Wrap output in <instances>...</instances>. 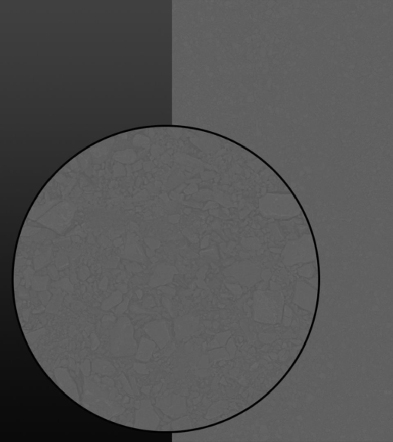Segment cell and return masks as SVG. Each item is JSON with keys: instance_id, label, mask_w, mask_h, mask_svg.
<instances>
[{"instance_id": "cell-1", "label": "cell", "mask_w": 393, "mask_h": 442, "mask_svg": "<svg viewBox=\"0 0 393 442\" xmlns=\"http://www.w3.org/2000/svg\"><path fill=\"white\" fill-rule=\"evenodd\" d=\"M107 385L95 381V379L85 378L84 401L85 406L94 413L109 418L122 413L123 408L112 400L114 397Z\"/></svg>"}, {"instance_id": "cell-2", "label": "cell", "mask_w": 393, "mask_h": 442, "mask_svg": "<svg viewBox=\"0 0 393 442\" xmlns=\"http://www.w3.org/2000/svg\"><path fill=\"white\" fill-rule=\"evenodd\" d=\"M134 334L131 321L127 316L119 318L111 332V354L115 357H126L135 354L137 341Z\"/></svg>"}, {"instance_id": "cell-3", "label": "cell", "mask_w": 393, "mask_h": 442, "mask_svg": "<svg viewBox=\"0 0 393 442\" xmlns=\"http://www.w3.org/2000/svg\"><path fill=\"white\" fill-rule=\"evenodd\" d=\"M159 418L154 412L153 407L150 401L144 399L141 401L139 409L135 413L134 427L142 430L152 431L156 428Z\"/></svg>"}, {"instance_id": "cell-4", "label": "cell", "mask_w": 393, "mask_h": 442, "mask_svg": "<svg viewBox=\"0 0 393 442\" xmlns=\"http://www.w3.org/2000/svg\"><path fill=\"white\" fill-rule=\"evenodd\" d=\"M54 375L56 383L59 385V387L76 403H80V396L78 394L76 384L75 383V381L69 375L67 369H63V368H58V369H55Z\"/></svg>"}, {"instance_id": "cell-5", "label": "cell", "mask_w": 393, "mask_h": 442, "mask_svg": "<svg viewBox=\"0 0 393 442\" xmlns=\"http://www.w3.org/2000/svg\"><path fill=\"white\" fill-rule=\"evenodd\" d=\"M155 347V345L153 341L143 337L140 341L139 347L136 352L135 359L141 361L142 363L148 362L152 357Z\"/></svg>"}, {"instance_id": "cell-6", "label": "cell", "mask_w": 393, "mask_h": 442, "mask_svg": "<svg viewBox=\"0 0 393 442\" xmlns=\"http://www.w3.org/2000/svg\"><path fill=\"white\" fill-rule=\"evenodd\" d=\"M91 369L95 374L104 375V376H112L116 372V369L109 361L102 359H95L91 363Z\"/></svg>"}, {"instance_id": "cell-7", "label": "cell", "mask_w": 393, "mask_h": 442, "mask_svg": "<svg viewBox=\"0 0 393 442\" xmlns=\"http://www.w3.org/2000/svg\"><path fill=\"white\" fill-rule=\"evenodd\" d=\"M163 325L159 322H151L144 327V330L149 337L155 341L159 347H162L163 344V332H162V326Z\"/></svg>"}, {"instance_id": "cell-8", "label": "cell", "mask_w": 393, "mask_h": 442, "mask_svg": "<svg viewBox=\"0 0 393 442\" xmlns=\"http://www.w3.org/2000/svg\"><path fill=\"white\" fill-rule=\"evenodd\" d=\"M80 369L85 377L90 376L91 371V363L88 359H85L83 363H81Z\"/></svg>"}, {"instance_id": "cell-9", "label": "cell", "mask_w": 393, "mask_h": 442, "mask_svg": "<svg viewBox=\"0 0 393 442\" xmlns=\"http://www.w3.org/2000/svg\"><path fill=\"white\" fill-rule=\"evenodd\" d=\"M120 378L121 381H122V385H123L124 389L126 391L128 394L131 395V396H133L134 393H133L132 388H131V385H129V382H128V379H127L126 377L125 376L124 374H122L119 377Z\"/></svg>"}, {"instance_id": "cell-10", "label": "cell", "mask_w": 393, "mask_h": 442, "mask_svg": "<svg viewBox=\"0 0 393 442\" xmlns=\"http://www.w3.org/2000/svg\"><path fill=\"white\" fill-rule=\"evenodd\" d=\"M134 369L136 371V372L141 374V375H147V374H149V371H148L147 368H146V366L144 363H134Z\"/></svg>"}, {"instance_id": "cell-11", "label": "cell", "mask_w": 393, "mask_h": 442, "mask_svg": "<svg viewBox=\"0 0 393 442\" xmlns=\"http://www.w3.org/2000/svg\"><path fill=\"white\" fill-rule=\"evenodd\" d=\"M91 350H96L100 346V340L94 333L91 334Z\"/></svg>"}, {"instance_id": "cell-12", "label": "cell", "mask_w": 393, "mask_h": 442, "mask_svg": "<svg viewBox=\"0 0 393 442\" xmlns=\"http://www.w3.org/2000/svg\"><path fill=\"white\" fill-rule=\"evenodd\" d=\"M44 332H45V330H44V329H42V330L40 331H35V332H32V333H29V335H27V336L31 337V342H32V341L36 340L37 338H38V337L40 336L41 335L44 334Z\"/></svg>"}, {"instance_id": "cell-13", "label": "cell", "mask_w": 393, "mask_h": 442, "mask_svg": "<svg viewBox=\"0 0 393 442\" xmlns=\"http://www.w3.org/2000/svg\"><path fill=\"white\" fill-rule=\"evenodd\" d=\"M102 383L105 384L109 387H114V382L112 379L109 378V376H105L104 378L102 379Z\"/></svg>"}]
</instances>
